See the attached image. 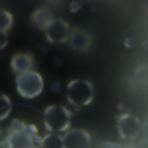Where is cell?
Instances as JSON below:
<instances>
[{
	"label": "cell",
	"instance_id": "obj_7",
	"mask_svg": "<svg viewBox=\"0 0 148 148\" xmlns=\"http://www.w3.org/2000/svg\"><path fill=\"white\" fill-rule=\"evenodd\" d=\"M44 32H46V38H47V42H49V44H63V42H67L69 32H71V30H69L67 22L53 18Z\"/></svg>",
	"mask_w": 148,
	"mask_h": 148
},
{
	"label": "cell",
	"instance_id": "obj_16",
	"mask_svg": "<svg viewBox=\"0 0 148 148\" xmlns=\"http://www.w3.org/2000/svg\"><path fill=\"white\" fill-rule=\"evenodd\" d=\"M0 148H2V146H0Z\"/></svg>",
	"mask_w": 148,
	"mask_h": 148
},
{
	"label": "cell",
	"instance_id": "obj_15",
	"mask_svg": "<svg viewBox=\"0 0 148 148\" xmlns=\"http://www.w3.org/2000/svg\"><path fill=\"white\" fill-rule=\"evenodd\" d=\"M2 136H4V130L0 128V142H2Z\"/></svg>",
	"mask_w": 148,
	"mask_h": 148
},
{
	"label": "cell",
	"instance_id": "obj_14",
	"mask_svg": "<svg viewBox=\"0 0 148 148\" xmlns=\"http://www.w3.org/2000/svg\"><path fill=\"white\" fill-rule=\"evenodd\" d=\"M6 46H8V34L6 32H0V49H4Z\"/></svg>",
	"mask_w": 148,
	"mask_h": 148
},
{
	"label": "cell",
	"instance_id": "obj_1",
	"mask_svg": "<svg viewBox=\"0 0 148 148\" xmlns=\"http://www.w3.org/2000/svg\"><path fill=\"white\" fill-rule=\"evenodd\" d=\"M40 132L34 125L14 121L6 134L2 136L0 146L2 148H40Z\"/></svg>",
	"mask_w": 148,
	"mask_h": 148
},
{
	"label": "cell",
	"instance_id": "obj_3",
	"mask_svg": "<svg viewBox=\"0 0 148 148\" xmlns=\"http://www.w3.org/2000/svg\"><path fill=\"white\" fill-rule=\"evenodd\" d=\"M71 111L63 105H51L44 111V125L49 132L63 134L67 128H71Z\"/></svg>",
	"mask_w": 148,
	"mask_h": 148
},
{
	"label": "cell",
	"instance_id": "obj_9",
	"mask_svg": "<svg viewBox=\"0 0 148 148\" xmlns=\"http://www.w3.org/2000/svg\"><path fill=\"white\" fill-rule=\"evenodd\" d=\"M10 67H12V71H14L16 75L26 73V71L34 69V57L30 56V53H16V56L12 57V61H10Z\"/></svg>",
	"mask_w": 148,
	"mask_h": 148
},
{
	"label": "cell",
	"instance_id": "obj_8",
	"mask_svg": "<svg viewBox=\"0 0 148 148\" xmlns=\"http://www.w3.org/2000/svg\"><path fill=\"white\" fill-rule=\"evenodd\" d=\"M91 42H93V36L91 32H87L85 28H75L69 32V38H67V44L75 51H87L91 47Z\"/></svg>",
	"mask_w": 148,
	"mask_h": 148
},
{
	"label": "cell",
	"instance_id": "obj_5",
	"mask_svg": "<svg viewBox=\"0 0 148 148\" xmlns=\"http://www.w3.org/2000/svg\"><path fill=\"white\" fill-rule=\"evenodd\" d=\"M116 130H119L121 138L134 140L142 132V123H140L138 116H134V114H130V113H125L116 119Z\"/></svg>",
	"mask_w": 148,
	"mask_h": 148
},
{
	"label": "cell",
	"instance_id": "obj_13",
	"mask_svg": "<svg viewBox=\"0 0 148 148\" xmlns=\"http://www.w3.org/2000/svg\"><path fill=\"white\" fill-rule=\"evenodd\" d=\"M12 22H14V18H12L10 12L0 10V32H6L8 34V30L12 28Z\"/></svg>",
	"mask_w": 148,
	"mask_h": 148
},
{
	"label": "cell",
	"instance_id": "obj_10",
	"mask_svg": "<svg viewBox=\"0 0 148 148\" xmlns=\"http://www.w3.org/2000/svg\"><path fill=\"white\" fill-rule=\"evenodd\" d=\"M51 20H53V16H51V10L49 8H38L32 14V24H34L38 30H46Z\"/></svg>",
	"mask_w": 148,
	"mask_h": 148
},
{
	"label": "cell",
	"instance_id": "obj_2",
	"mask_svg": "<svg viewBox=\"0 0 148 148\" xmlns=\"http://www.w3.org/2000/svg\"><path fill=\"white\" fill-rule=\"evenodd\" d=\"M67 101L75 107V109H83L87 105H91L95 99V87L91 81L87 79H73L69 81L67 91H65Z\"/></svg>",
	"mask_w": 148,
	"mask_h": 148
},
{
	"label": "cell",
	"instance_id": "obj_11",
	"mask_svg": "<svg viewBox=\"0 0 148 148\" xmlns=\"http://www.w3.org/2000/svg\"><path fill=\"white\" fill-rule=\"evenodd\" d=\"M40 148H63V138L57 132H47L40 138Z\"/></svg>",
	"mask_w": 148,
	"mask_h": 148
},
{
	"label": "cell",
	"instance_id": "obj_6",
	"mask_svg": "<svg viewBox=\"0 0 148 148\" xmlns=\"http://www.w3.org/2000/svg\"><path fill=\"white\" fill-rule=\"evenodd\" d=\"M61 138L63 148H91V134L83 128H67Z\"/></svg>",
	"mask_w": 148,
	"mask_h": 148
},
{
	"label": "cell",
	"instance_id": "obj_4",
	"mask_svg": "<svg viewBox=\"0 0 148 148\" xmlns=\"http://www.w3.org/2000/svg\"><path fill=\"white\" fill-rule=\"evenodd\" d=\"M16 89L24 99H36L44 91V77L34 69L20 73V75H16Z\"/></svg>",
	"mask_w": 148,
	"mask_h": 148
},
{
	"label": "cell",
	"instance_id": "obj_12",
	"mask_svg": "<svg viewBox=\"0 0 148 148\" xmlns=\"http://www.w3.org/2000/svg\"><path fill=\"white\" fill-rule=\"evenodd\" d=\"M12 113V101L8 95H4V93H0V121H4V119H8Z\"/></svg>",
	"mask_w": 148,
	"mask_h": 148
}]
</instances>
